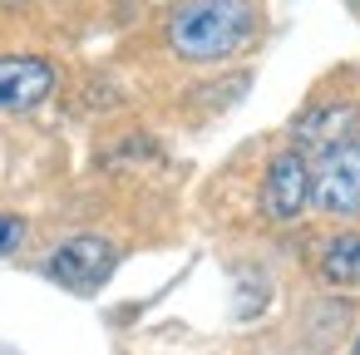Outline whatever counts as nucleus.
<instances>
[{
  "instance_id": "nucleus-1",
  "label": "nucleus",
  "mask_w": 360,
  "mask_h": 355,
  "mask_svg": "<svg viewBox=\"0 0 360 355\" xmlns=\"http://www.w3.org/2000/svg\"><path fill=\"white\" fill-rule=\"evenodd\" d=\"M257 35V0H178L168 15V50L183 65H222Z\"/></svg>"
},
{
  "instance_id": "nucleus-2",
  "label": "nucleus",
  "mask_w": 360,
  "mask_h": 355,
  "mask_svg": "<svg viewBox=\"0 0 360 355\" xmlns=\"http://www.w3.org/2000/svg\"><path fill=\"white\" fill-rule=\"evenodd\" d=\"M306 207H311V158H306L296 143H286V148H276V153L266 158V168H262L257 212H262V222H271V227H291V222H301Z\"/></svg>"
},
{
  "instance_id": "nucleus-3",
  "label": "nucleus",
  "mask_w": 360,
  "mask_h": 355,
  "mask_svg": "<svg viewBox=\"0 0 360 355\" xmlns=\"http://www.w3.org/2000/svg\"><path fill=\"white\" fill-rule=\"evenodd\" d=\"M311 158V207L321 217H360V138L306 153Z\"/></svg>"
},
{
  "instance_id": "nucleus-4",
  "label": "nucleus",
  "mask_w": 360,
  "mask_h": 355,
  "mask_svg": "<svg viewBox=\"0 0 360 355\" xmlns=\"http://www.w3.org/2000/svg\"><path fill=\"white\" fill-rule=\"evenodd\" d=\"M114 266H119L114 242H104V237H94V232H79V237L60 242V247L50 252V262H45L50 281H60L65 291H79V296L99 291V286L114 276Z\"/></svg>"
},
{
  "instance_id": "nucleus-5",
  "label": "nucleus",
  "mask_w": 360,
  "mask_h": 355,
  "mask_svg": "<svg viewBox=\"0 0 360 355\" xmlns=\"http://www.w3.org/2000/svg\"><path fill=\"white\" fill-rule=\"evenodd\" d=\"M55 65L45 55H0V114H30L55 94Z\"/></svg>"
},
{
  "instance_id": "nucleus-6",
  "label": "nucleus",
  "mask_w": 360,
  "mask_h": 355,
  "mask_svg": "<svg viewBox=\"0 0 360 355\" xmlns=\"http://www.w3.org/2000/svg\"><path fill=\"white\" fill-rule=\"evenodd\" d=\"M345 138H360V104L355 99H316L291 124V143L301 153H316V148H330Z\"/></svg>"
},
{
  "instance_id": "nucleus-7",
  "label": "nucleus",
  "mask_w": 360,
  "mask_h": 355,
  "mask_svg": "<svg viewBox=\"0 0 360 355\" xmlns=\"http://www.w3.org/2000/svg\"><path fill=\"white\" fill-rule=\"evenodd\" d=\"M316 276L326 286L360 291V227H340L316 247Z\"/></svg>"
},
{
  "instance_id": "nucleus-8",
  "label": "nucleus",
  "mask_w": 360,
  "mask_h": 355,
  "mask_svg": "<svg viewBox=\"0 0 360 355\" xmlns=\"http://www.w3.org/2000/svg\"><path fill=\"white\" fill-rule=\"evenodd\" d=\"M20 242H25V222H20V217H11V212H0V257L15 252Z\"/></svg>"
},
{
  "instance_id": "nucleus-9",
  "label": "nucleus",
  "mask_w": 360,
  "mask_h": 355,
  "mask_svg": "<svg viewBox=\"0 0 360 355\" xmlns=\"http://www.w3.org/2000/svg\"><path fill=\"white\" fill-rule=\"evenodd\" d=\"M350 355H360V335H355V345H350Z\"/></svg>"
},
{
  "instance_id": "nucleus-10",
  "label": "nucleus",
  "mask_w": 360,
  "mask_h": 355,
  "mask_svg": "<svg viewBox=\"0 0 360 355\" xmlns=\"http://www.w3.org/2000/svg\"><path fill=\"white\" fill-rule=\"evenodd\" d=\"M0 6H25V0H0Z\"/></svg>"
},
{
  "instance_id": "nucleus-11",
  "label": "nucleus",
  "mask_w": 360,
  "mask_h": 355,
  "mask_svg": "<svg viewBox=\"0 0 360 355\" xmlns=\"http://www.w3.org/2000/svg\"><path fill=\"white\" fill-rule=\"evenodd\" d=\"M350 6H355V11H360V0H350Z\"/></svg>"
}]
</instances>
